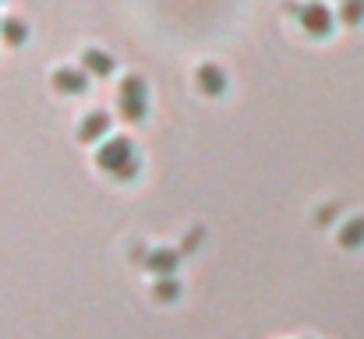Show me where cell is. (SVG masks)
Here are the masks:
<instances>
[{
	"mask_svg": "<svg viewBox=\"0 0 364 339\" xmlns=\"http://www.w3.org/2000/svg\"><path fill=\"white\" fill-rule=\"evenodd\" d=\"M96 163L100 170H107L110 177L117 181H131L138 173V152H134V141L131 138H107L100 149H96Z\"/></svg>",
	"mask_w": 364,
	"mask_h": 339,
	"instance_id": "obj_1",
	"label": "cell"
},
{
	"mask_svg": "<svg viewBox=\"0 0 364 339\" xmlns=\"http://www.w3.org/2000/svg\"><path fill=\"white\" fill-rule=\"evenodd\" d=\"M117 103H121V117L127 120H141L149 110V85L141 75H124L121 89H117Z\"/></svg>",
	"mask_w": 364,
	"mask_h": 339,
	"instance_id": "obj_2",
	"label": "cell"
},
{
	"mask_svg": "<svg viewBox=\"0 0 364 339\" xmlns=\"http://www.w3.org/2000/svg\"><path fill=\"white\" fill-rule=\"evenodd\" d=\"M301 25L311 32V36H329L333 32V11L326 4H304V7H294Z\"/></svg>",
	"mask_w": 364,
	"mask_h": 339,
	"instance_id": "obj_3",
	"label": "cell"
},
{
	"mask_svg": "<svg viewBox=\"0 0 364 339\" xmlns=\"http://www.w3.org/2000/svg\"><path fill=\"white\" fill-rule=\"evenodd\" d=\"M53 89L68 96H82L89 89V71L85 68H57L53 71Z\"/></svg>",
	"mask_w": 364,
	"mask_h": 339,
	"instance_id": "obj_4",
	"label": "cell"
},
{
	"mask_svg": "<svg viewBox=\"0 0 364 339\" xmlns=\"http://www.w3.org/2000/svg\"><path fill=\"white\" fill-rule=\"evenodd\" d=\"M110 134V113L107 110H92V113H85L82 117V124H78V138L82 141H100L103 145V138Z\"/></svg>",
	"mask_w": 364,
	"mask_h": 339,
	"instance_id": "obj_5",
	"label": "cell"
},
{
	"mask_svg": "<svg viewBox=\"0 0 364 339\" xmlns=\"http://www.w3.org/2000/svg\"><path fill=\"white\" fill-rule=\"evenodd\" d=\"M145 265L156 272V279L173 276V272H177V265H181V251H177V247H152V251H149V258H145Z\"/></svg>",
	"mask_w": 364,
	"mask_h": 339,
	"instance_id": "obj_6",
	"label": "cell"
},
{
	"mask_svg": "<svg viewBox=\"0 0 364 339\" xmlns=\"http://www.w3.org/2000/svg\"><path fill=\"white\" fill-rule=\"evenodd\" d=\"M82 68L89 71V75H96V78H110L114 75V57L107 53V50H100V46H89L85 53H82Z\"/></svg>",
	"mask_w": 364,
	"mask_h": 339,
	"instance_id": "obj_7",
	"label": "cell"
},
{
	"mask_svg": "<svg viewBox=\"0 0 364 339\" xmlns=\"http://www.w3.org/2000/svg\"><path fill=\"white\" fill-rule=\"evenodd\" d=\"M195 78H198V89L209 92V96H220V92L227 89V71H223L220 64H202Z\"/></svg>",
	"mask_w": 364,
	"mask_h": 339,
	"instance_id": "obj_8",
	"label": "cell"
},
{
	"mask_svg": "<svg viewBox=\"0 0 364 339\" xmlns=\"http://www.w3.org/2000/svg\"><path fill=\"white\" fill-rule=\"evenodd\" d=\"M340 244L343 247H361L364 244V216H350L347 223H340Z\"/></svg>",
	"mask_w": 364,
	"mask_h": 339,
	"instance_id": "obj_9",
	"label": "cell"
},
{
	"mask_svg": "<svg viewBox=\"0 0 364 339\" xmlns=\"http://www.w3.org/2000/svg\"><path fill=\"white\" fill-rule=\"evenodd\" d=\"M0 36H4L11 46H21V43L28 39V25H25L21 18H4V21H0Z\"/></svg>",
	"mask_w": 364,
	"mask_h": 339,
	"instance_id": "obj_10",
	"label": "cell"
},
{
	"mask_svg": "<svg viewBox=\"0 0 364 339\" xmlns=\"http://www.w3.org/2000/svg\"><path fill=\"white\" fill-rule=\"evenodd\" d=\"M152 294H156V301H177L181 297V283H177V276H163V279H156L152 283Z\"/></svg>",
	"mask_w": 364,
	"mask_h": 339,
	"instance_id": "obj_11",
	"label": "cell"
},
{
	"mask_svg": "<svg viewBox=\"0 0 364 339\" xmlns=\"http://www.w3.org/2000/svg\"><path fill=\"white\" fill-rule=\"evenodd\" d=\"M340 18H343V21H350V25H354V21H361L364 18V4H358V0L343 4V7H340Z\"/></svg>",
	"mask_w": 364,
	"mask_h": 339,
	"instance_id": "obj_12",
	"label": "cell"
}]
</instances>
